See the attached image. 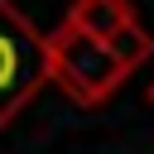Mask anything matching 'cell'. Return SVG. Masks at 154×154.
<instances>
[{
	"label": "cell",
	"mask_w": 154,
	"mask_h": 154,
	"mask_svg": "<svg viewBox=\"0 0 154 154\" xmlns=\"http://www.w3.org/2000/svg\"><path fill=\"white\" fill-rule=\"evenodd\" d=\"M111 53H116V63H120L125 72H135L140 63H149V58H154V38H149V29L135 19V24H125V29L111 38Z\"/></svg>",
	"instance_id": "cell-4"
},
{
	"label": "cell",
	"mask_w": 154,
	"mask_h": 154,
	"mask_svg": "<svg viewBox=\"0 0 154 154\" xmlns=\"http://www.w3.org/2000/svg\"><path fill=\"white\" fill-rule=\"evenodd\" d=\"M125 67L116 63L111 43L87 38L82 29H72L67 19L48 34V82H58L72 101L82 106H101L125 87Z\"/></svg>",
	"instance_id": "cell-1"
},
{
	"label": "cell",
	"mask_w": 154,
	"mask_h": 154,
	"mask_svg": "<svg viewBox=\"0 0 154 154\" xmlns=\"http://www.w3.org/2000/svg\"><path fill=\"white\" fill-rule=\"evenodd\" d=\"M67 24L82 29L87 38L111 43L125 24H135V5L130 0H72L67 5Z\"/></svg>",
	"instance_id": "cell-3"
},
{
	"label": "cell",
	"mask_w": 154,
	"mask_h": 154,
	"mask_svg": "<svg viewBox=\"0 0 154 154\" xmlns=\"http://www.w3.org/2000/svg\"><path fill=\"white\" fill-rule=\"evenodd\" d=\"M48 82V34H38L10 0H0V130Z\"/></svg>",
	"instance_id": "cell-2"
},
{
	"label": "cell",
	"mask_w": 154,
	"mask_h": 154,
	"mask_svg": "<svg viewBox=\"0 0 154 154\" xmlns=\"http://www.w3.org/2000/svg\"><path fill=\"white\" fill-rule=\"evenodd\" d=\"M144 101H149V106H154V82H149V91H144Z\"/></svg>",
	"instance_id": "cell-5"
}]
</instances>
